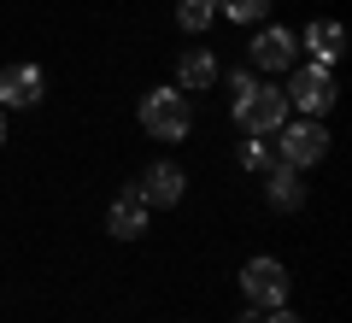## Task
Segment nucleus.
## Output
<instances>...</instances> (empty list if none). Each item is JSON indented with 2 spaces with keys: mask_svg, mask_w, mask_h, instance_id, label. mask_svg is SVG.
<instances>
[{
  "mask_svg": "<svg viewBox=\"0 0 352 323\" xmlns=\"http://www.w3.org/2000/svg\"><path fill=\"white\" fill-rule=\"evenodd\" d=\"M264 141L270 136H247L241 141V165H247V171H270V147H264Z\"/></svg>",
  "mask_w": 352,
  "mask_h": 323,
  "instance_id": "obj_15",
  "label": "nucleus"
},
{
  "mask_svg": "<svg viewBox=\"0 0 352 323\" xmlns=\"http://www.w3.org/2000/svg\"><path fill=\"white\" fill-rule=\"evenodd\" d=\"M282 94H288V106H300L305 118H323L329 106L340 100V88H335V71H329V65H300Z\"/></svg>",
  "mask_w": 352,
  "mask_h": 323,
  "instance_id": "obj_4",
  "label": "nucleus"
},
{
  "mask_svg": "<svg viewBox=\"0 0 352 323\" xmlns=\"http://www.w3.org/2000/svg\"><path fill=\"white\" fill-rule=\"evenodd\" d=\"M305 53H311V65H329L335 71V59H340V48H346V36H340V24H311L305 36H294Z\"/></svg>",
  "mask_w": 352,
  "mask_h": 323,
  "instance_id": "obj_11",
  "label": "nucleus"
},
{
  "mask_svg": "<svg viewBox=\"0 0 352 323\" xmlns=\"http://www.w3.org/2000/svg\"><path fill=\"white\" fill-rule=\"evenodd\" d=\"M0 141H6V106H0Z\"/></svg>",
  "mask_w": 352,
  "mask_h": 323,
  "instance_id": "obj_19",
  "label": "nucleus"
},
{
  "mask_svg": "<svg viewBox=\"0 0 352 323\" xmlns=\"http://www.w3.org/2000/svg\"><path fill=\"white\" fill-rule=\"evenodd\" d=\"M288 264L282 259H247V271H241V294H247V306L270 311V306H288Z\"/></svg>",
  "mask_w": 352,
  "mask_h": 323,
  "instance_id": "obj_3",
  "label": "nucleus"
},
{
  "mask_svg": "<svg viewBox=\"0 0 352 323\" xmlns=\"http://www.w3.org/2000/svg\"><path fill=\"white\" fill-rule=\"evenodd\" d=\"M223 18H235V24H258V18H270V0H223Z\"/></svg>",
  "mask_w": 352,
  "mask_h": 323,
  "instance_id": "obj_14",
  "label": "nucleus"
},
{
  "mask_svg": "<svg viewBox=\"0 0 352 323\" xmlns=\"http://www.w3.org/2000/svg\"><path fill=\"white\" fill-rule=\"evenodd\" d=\"M252 88H258V71H229V100H235V106L252 94Z\"/></svg>",
  "mask_w": 352,
  "mask_h": 323,
  "instance_id": "obj_16",
  "label": "nucleus"
},
{
  "mask_svg": "<svg viewBox=\"0 0 352 323\" xmlns=\"http://www.w3.org/2000/svg\"><path fill=\"white\" fill-rule=\"evenodd\" d=\"M129 188L141 194V206H147V211H159V206H176V200H182L188 176L176 171V165H153V171H141V176H135Z\"/></svg>",
  "mask_w": 352,
  "mask_h": 323,
  "instance_id": "obj_6",
  "label": "nucleus"
},
{
  "mask_svg": "<svg viewBox=\"0 0 352 323\" xmlns=\"http://www.w3.org/2000/svg\"><path fill=\"white\" fill-rule=\"evenodd\" d=\"M264 323H300V317H294L288 306H270V311H264Z\"/></svg>",
  "mask_w": 352,
  "mask_h": 323,
  "instance_id": "obj_17",
  "label": "nucleus"
},
{
  "mask_svg": "<svg viewBox=\"0 0 352 323\" xmlns=\"http://www.w3.org/2000/svg\"><path fill=\"white\" fill-rule=\"evenodd\" d=\"M247 53H252V65H258V71H288L294 53H300V41H294L282 24H270V30H258V36L247 41Z\"/></svg>",
  "mask_w": 352,
  "mask_h": 323,
  "instance_id": "obj_7",
  "label": "nucleus"
},
{
  "mask_svg": "<svg viewBox=\"0 0 352 323\" xmlns=\"http://www.w3.org/2000/svg\"><path fill=\"white\" fill-rule=\"evenodd\" d=\"M188 124H194L188 94H176V88H153V94H141V129H147L153 141H182Z\"/></svg>",
  "mask_w": 352,
  "mask_h": 323,
  "instance_id": "obj_1",
  "label": "nucleus"
},
{
  "mask_svg": "<svg viewBox=\"0 0 352 323\" xmlns=\"http://www.w3.org/2000/svg\"><path fill=\"white\" fill-rule=\"evenodd\" d=\"M217 18V0H176V24L188 30V36H206Z\"/></svg>",
  "mask_w": 352,
  "mask_h": 323,
  "instance_id": "obj_13",
  "label": "nucleus"
},
{
  "mask_svg": "<svg viewBox=\"0 0 352 323\" xmlns=\"http://www.w3.org/2000/svg\"><path fill=\"white\" fill-rule=\"evenodd\" d=\"M106 236H118V241L147 236V206H141V194H135V188H124V194H118V206L106 211Z\"/></svg>",
  "mask_w": 352,
  "mask_h": 323,
  "instance_id": "obj_10",
  "label": "nucleus"
},
{
  "mask_svg": "<svg viewBox=\"0 0 352 323\" xmlns=\"http://www.w3.org/2000/svg\"><path fill=\"white\" fill-rule=\"evenodd\" d=\"M217 83V59L206 48H188L182 53V65H176V88H188V94H200V88Z\"/></svg>",
  "mask_w": 352,
  "mask_h": 323,
  "instance_id": "obj_12",
  "label": "nucleus"
},
{
  "mask_svg": "<svg viewBox=\"0 0 352 323\" xmlns=\"http://www.w3.org/2000/svg\"><path fill=\"white\" fill-rule=\"evenodd\" d=\"M288 112H294L288 94H282V88H270V83H258V88L235 106V124L247 129V136H276V129L288 124Z\"/></svg>",
  "mask_w": 352,
  "mask_h": 323,
  "instance_id": "obj_2",
  "label": "nucleus"
},
{
  "mask_svg": "<svg viewBox=\"0 0 352 323\" xmlns=\"http://www.w3.org/2000/svg\"><path fill=\"white\" fill-rule=\"evenodd\" d=\"M276 153H282V165H294V171L317 165V159L329 153V129H323V118H300V124H282V129H276Z\"/></svg>",
  "mask_w": 352,
  "mask_h": 323,
  "instance_id": "obj_5",
  "label": "nucleus"
},
{
  "mask_svg": "<svg viewBox=\"0 0 352 323\" xmlns=\"http://www.w3.org/2000/svg\"><path fill=\"white\" fill-rule=\"evenodd\" d=\"M264 200H270V211H300L305 206V183L294 165H270L264 171Z\"/></svg>",
  "mask_w": 352,
  "mask_h": 323,
  "instance_id": "obj_9",
  "label": "nucleus"
},
{
  "mask_svg": "<svg viewBox=\"0 0 352 323\" xmlns=\"http://www.w3.org/2000/svg\"><path fill=\"white\" fill-rule=\"evenodd\" d=\"M41 94H47L41 65H6L0 71V106H36Z\"/></svg>",
  "mask_w": 352,
  "mask_h": 323,
  "instance_id": "obj_8",
  "label": "nucleus"
},
{
  "mask_svg": "<svg viewBox=\"0 0 352 323\" xmlns=\"http://www.w3.org/2000/svg\"><path fill=\"white\" fill-rule=\"evenodd\" d=\"M235 323H264V311H258V306H247V311H241Z\"/></svg>",
  "mask_w": 352,
  "mask_h": 323,
  "instance_id": "obj_18",
  "label": "nucleus"
}]
</instances>
